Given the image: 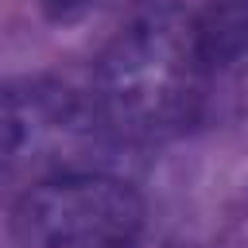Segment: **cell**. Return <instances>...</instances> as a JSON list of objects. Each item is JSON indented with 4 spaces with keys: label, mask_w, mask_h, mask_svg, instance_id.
I'll use <instances>...</instances> for the list:
<instances>
[{
    "label": "cell",
    "mask_w": 248,
    "mask_h": 248,
    "mask_svg": "<svg viewBox=\"0 0 248 248\" xmlns=\"http://www.w3.org/2000/svg\"><path fill=\"white\" fill-rule=\"evenodd\" d=\"M209 70L194 8L143 0L93 62V108L124 147H159L186 136L209 101Z\"/></svg>",
    "instance_id": "1"
},
{
    "label": "cell",
    "mask_w": 248,
    "mask_h": 248,
    "mask_svg": "<svg viewBox=\"0 0 248 248\" xmlns=\"http://www.w3.org/2000/svg\"><path fill=\"white\" fill-rule=\"evenodd\" d=\"M143 194L112 170H66L27 182L8 213L16 248H136Z\"/></svg>",
    "instance_id": "2"
},
{
    "label": "cell",
    "mask_w": 248,
    "mask_h": 248,
    "mask_svg": "<svg viewBox=\"0 0 248 248\" xmlns=\"http://www.w3.org/2000/svg\"><path fill=\"white\" fill-rule=\"evenodd\" d=\"M194 23L213 74L248 54V0H205L202 8H194Z\"/></svg>",
    "instance_id": "4"
},
{
    "label": "cell",
    "mask_w": 248,
    "mask_h": 248,
    "mask_svg": "<svg viewBox=\"0 0 248 248\" xmlns=\"http://www.w3.org/2000/svg\"><path fill=\"white\" fill-rule=\"evenodd\" d=\"M101 0H39V8L50 16V19H74V16H85L89 8H97Z\"/></svg>",
    "instance_id": "5"
},
{
    "label": "cell",
    "mask_w": 248,
    "mask_h": 248,
    "mask_svg": "<svg viewBox=\"0 0 248 248\" xmlns=\"http://www.w3.org/2000/svg\"><path fill=\"white\" fill-rule=\"evenodd\" d=\"M4 124H8V147H4L8 170H16L19 159H31L39 178L66 174V170H105L81 155V143L112 140L93 108V97L46 81H27V89L8 85Z\"/></svg>",
    "instance_id": "3"
}]
</instances>
